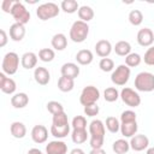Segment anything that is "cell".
<instances>
[{"label": "cell", "mask_w": 154, "mask_h": 154, "mask_svg": "<svg viewBox=\"0 0 154 154\" xmlns=\"http://www.w3.org/2000/svg\"><path fill=\"white\" fill-rule=\"evenodd\" d=\"M105 132H106V126L100 119H94L89 124V143L91 149L96 148H102L103 142H105Z\"/></svg>", "instance_id": "cell-1"}, {"label": "cell", "mask_w": 154, "mask_h": 154, "mask_svg": "<svg viewBox=\"0 0 154 154\" xmlns=\"http://www.w3.org/2000/svg\"><path fill=\"white\" fill-rule=\"evenodd\" d=\"M134 85L136 90L143 93H150L154 90V75L152 72L142 71L135 77Z\"/></svg>", "instance_id": "cell-2"}, {"label": "cell", "mask_w": 154, "mask_h": 154, "mask_svg": "<svg viewBox=\"0 0 154 154\" xmlns=\"http://www.w3.org/2000/svg\"><path fill=\"white\" fill-rule=\"evenodd\" d=\"M88 34H89V25H88V23L82 22L79 19L72 23V25L70 28V32H69L71 41H73L76 43L84 42L85 38L88 37Z\"/></svg>", "instance_id": "cell-3"}, {"label": "cell", "mask_w": 154, "mask_h": 154, "mask_svg": "<svg viewBox=\"0 0 154 154\" xmlns=\"http://www.w3.org/2000/svg\"><path fill=\"white\" fill-rule=\"evenodd\" d=\"M18 66H19V55L16 52H8L4 55L1 69L5 75L7 76L14 75L18 70Z\"/></svg>", "instance_id": "cell-4"}, {"label": "cell", "mask_w": 154, "mask_h": 154, "mask_svg": "<svg viewBox=\"0 0 154 154\" xmlns=\"http://www.w3.org/2000/svg\"><path fill=\"white\" fill-rule=\"evenodd\" d=\"M60 12V7L55 2H45L36 8V16L41 20H48L57 17Z\"/></svg>", "instance_id": "cell-5"}, {"label": "cell", "mask_w": 154, "mask_h": 154, "mask_svg": "<svg viewBox=\"0 0 154 154\" xmlns=\"http://www.w3.org/2000/svg\"><path fill=\"white\" fill-rule=\"evenodd\" d=\"M130 75H131V70L129 66H126L125 64H122V65H118L116 67V70L112 71L111 73V81L113 84L116 85H125L130 78Z\"/></svg>", "instance_id": "cell-6"}, {"label": "cell", "mask_w": 154, "mask_h": 154, "mask_svg": "<svg viewBox=\"0 0 154 154\" xmlns=\"http://www.w3.org/2000/svg\"><path fill=\"white\" fill-rule=\"evenodd\" d=\"M10 14L13 17V19L16 20V23H20L23 25H25L30 20V12L26 10V7L20 1H16L13 4Z\"/></svg>", "instance_id": "cell-7"}, {"label": "cell", "mask_w": 154, "mask_h": 154, "mask_svg": "<svg viewBox=\"0 0 154 154\" xmlns=\"http://www.w3.org/2000/svg\"><path fill=\"white\" fill-rule=\"evenodd\" d=\"M100 99V90L94 85H87L83 88L79 95V102L83 106H88L91 103H96Z\"/></svg>", "instance_id": "cell-8"}, {"label": "cell", "mask_w": 154, "mask_h": 154, "mask_svg": "<svg viewBox=\"0 0 154 154\" xmlns=\"http://www.w3.org/2000/svg\"><path fill=\"white\" fill-rule=\"evenodd\" d=\"M120 99L125 105H128L129 107H132V108L140 106V103H141L140 94L129 87H125L120 90Z\"/></svg>", "instance_id": "cell-9"}, {"label": "cell", "mask_w": 154, "mask_h": 154, "mask_svg": "<svg viewBox=\"0 0 154 154\" xmlns=\"http://www.w3.org/2000/svg\"><path fill=\"white\" fill-rule=\"evenodd\" d=\"M137 43L142 47H150L154 42V32L149 28H142L138 30L136 36Z\"/></svg>", "instance_id": "cell-10"}, {"label": "cell", "mask_w": 154, "mask_h": 154, "mask_svg": "<svg viewBox=\"0 0 154 154\" xmlns=\"http://www.w3.org/2000/svg\"><path fill=\"white\" fill-rule=\"evenodd\" d=\"M149 147V138L146 135L138 134L130 138V148L135 152H142Z\"/></svg>", "instance_id": "cell-11"}, {"label": "cell", "mask_w": 154, "mask_h": 154, "mask_svg": "<svg viewBox=\"0 0 154 154\" xmlns=\"http://www.w3.org/2000/svg\"><path fill=\"white\" fill-rule=\"evenodd\" d=\"M0 89L2 93L11 95L14 94L17 89V84L13 78L7 77V75H5L4 72H0Z\"/></svg>", "instance_id": "cell-12"}, {"label": "cell", "mask_w": 154, "mask_h": 154, "mask_svg": "<svg viewBox=\"0 0 154 154\" xmlns=\"http://www.w3.org/2000/svg\"><path fill=\"white\" fill-rule=\"evenodd\" d=\"M48 138V130L45 125H35L32 129H31V140L35 142V143H45Z\"/></svg>", "instance_id": "cell-13"}, {"label": "cell", "mask_w": 154, "mask_h": 154, "mask_svg": "<svg viewBox=\"0 0 154 154\" xmlns=\"http://www.w3.org/2000/svg\"><path fill=\"white\" fill-rule=\"evenodd\" d=\"M67 153V144L64 141L54 140L48 142L46 146V154H66Z\"/></svg>", "instance_id": "cell-14"}, {"label": "cell", "mask_w": 154, "mask_h": 154, "mask_svg": "<svg viewBox=\"0 0 154 154\" xmlns=\"http://www.w3.org/2000/svg\"><path fill=\"white\" fill-rule=\"evenodd\" d=\"M34 78L36 83H38L40 85H47L51 81V73L46 67L38 66L34 70Z\"/></svg>", "instance_id": "cell-15"}, {"label": "cell", "mask_w": 154, "mask_h": 154, "mask_svg": "<svg viewBox=\"0 0 154 154\" xmlns=\"http://www.w3.org/2000/svg\"><path fill=\"white\" fill-rule=\"evenodd\" d=\"M138 130L137 120H130V122H122L120 123V132L124 137L131 138L132 136L136 135Z\"/></svg>", "instance_id": "cell-16"}, {"label": "cell", "mask_w": 154, "mask_h": 154, "mask_svg": "<svg viewBox=\"0 0 154 154\" xmlns=\"http://www.w3.org/2000/svg\"><path fill=\"white\" fill-rule=\"evenodd\" d=\"M113 47L108 40H99L95 45V52L96 54L102 59V58H108L111 54Z\"/></svg>", "instance_id": "cell-17"}, {"label": "cell", "mask_w": 154, "mask_h": 154, "mask_svg": "<svg viewBox=\"0 0 154 154\" xmlns=\"http://www.w3.org/2000/svg\"><path fill=\"white\" fill-rule=\"evenodd\" d=\"M25 36V25L20 23H13L10 26V38L12 41L19 42L24 38Z\"/></svg>", "instance_id": "cell-18"}, {"label": "cell", "mask_w": 154, "mask_h": 154, "mask_svg": "<svg viewBox=\"0 0 154 154\" xmlns=\"http://www.w3.org/2000/svg\"><path fill=\"white\" fill-rule=\"evenodd\" d=\"M60 72H61V76L75 79L79 76V67L75 63H65V64H63Z\"/></svg>", "instance_id": "cell-19"}, {"label": "cell", "mask_w": 154, "mask_h": 154, "mask_svg": "<svg viewBox=\"0 0 154 154\" xmlns=\"http://www.w3.org/2000/svg\"><path fill=\"white\" fill-rule=\"evenodd\" d=\"M37 59H38V55H36L34 52H25L20 57V64H22V66L24 69L31 70V69L36 67Z\"/></svg>", "instance_id": "cell-20"}, {"label": "cell", "mask_w": 154, "mask_h": 154, "mask_svg": "<svg viewBox=\"0 0 154 154\" xmlns=\"http://www.w3.org/2000/svg\"><path fill=\"white\" fill-rule=\"evenodd\" d=\"M51 45L55 51H64L67 46V37L63 32H58L53 35L51 40Z\"/></svg>", "instance_id": "cell-21"}, {"label": "cell", "mask_w": 154, "mask_h": 154, "mask_svg": "<svg viewBox=\"0 0 154 154\" xmlns=\"http://www.w3.org/2000/svg\"><path fill=\"white\" fill-rule=\"evenodd\" d=\"M75 59L79 65H89L93 63L94 55H93L91 51H89V49H81L77 52Z\"/></svg>", "instance_id": "cell-22"}, {"label": "cell", "mask_w": 154, "mask_h": 154, "mask_svg": "<svg viewBox=\"0 0 154 154\" xmlns=\"http://www.w3.org/2000/svg\"><path fill=\"white\" fill-rule=\"evenodd\" d=\"M29 103V96L25 93H16L11 97V105L14 108H24Z\"/></svg>", "instance_id": "cell-23"}, {"label": "cell", "mask_w": 154, "mask_h": 154, "mask_svg": "<svg viewBox=\"0 0 154 154\" xmlns=\"http://www.w3.org/2000/svg\"><path fill=\"white\" fill-rule=\"evenodd\" d=\"M10 132L14 138H24L26 135V128L22 122H13L10 126Z\"/></svg>", "instance_id": "cell-24"}, {"label": "cell", "mask_w": 154, "mask_h": 154, "mask_svg": "<svg viewBox=\"0 0 154 154\" xmlns=\"http://www.w3.org/2000/svg\"><path fill=\"white\" fill-rule=\"evenodd\" d=\"M113 51H114L116 54L119 55V57H126V55H129V54L131 53V45H130L128 41L122 40V41H118V42L114 45Z\"/></svg>", "instance_id": "cell-25"}, {"label": "cell", "mask_w": 154, "mask_h": 154, "mask_svg": "<svg viewBox=\"0 0 154 154\" xmlns=\"http://www.w3.org/2000/svg\"><path fill=\"white\" fill-rule=\"evenodd\" d=\"M130 149V142H128L125 138L116 140L112 144V150L116 154H125Z\"/></svg>", "instance_id": "cell-26"}, {"label": "cell", "mask_w": 154, "mask_h": 154, "mask_svg": "<svg viewBox=\"0 0 154 154\" xmlns=\"http://www.w3.org/2000/svg\"><path fill=\"white\" fill-rule=\"evenodd\" d=\"M70 130H71V124H67V125H64V126H54L52 125L51 126V135L54 136L55 138H64L66 137L69 134H70Z\"/></svg>", "instance_id": "cell-27"}, {"label": "cell", "mask_w": 154, "mask_h": 154, "mask_svg": "<svg viewBox=\"0 0 154 154\" xmlns=\"http://www.w3.org/2000/svg\"><path fill=\"white\" fill-rule=\"evenodd\" d=\"M75 88V79L61 76L58 79V89L63 93H69Z\"/></svg>", "instance_id": "cell-28"}, {"label": "cell", "mask_w": 154, "mask_h": 154, "mask_svg": "<svg viewBox=\"0 0 154 154\" xmlns=\"http://www.w3.org/2000/svg\"><path fill=\"white\" fill-rule=\"evenodd\" d=\"M77 13H78L79 20L85 22V23H88L89 20H91L94 18V10L90 6H88V5L79 6V10H78Z\"/></svg>", "instance_id": "cell-29"}, {"label": "cell", "mask_w": 154, "mask_h": 154, "mask_svg": "<svg viewBox=\"0 0 154 154\" xmlns=\"http://www.w3.org/2000/svg\"><path fill=\"white\" fill-rule=\"evenodd\" d=\"M89 137V132L85 130H72L71 132V140L73 143L76 144H81V143H84Z\"/></svg>", "instance_id": "cell-30"}, {"label": "cell", "mask_w": 154, "mask_h": 154, "mask_svg": "<svg viewBox=\"0 0 154 154\" xmlns=\"http://www.w3.org/2000/svg\"><path fill=\"white\" fill-rule=\"evenodd\" d=\"M60 8L65 12V13H75V12H78L79 10V5L76 0H64L61 1L60 4Z\"/></svg>", "instance_id": "cell-31"}, {"label": "cell", "mask_w": 154, "mask_h": 154, "mask_svg": "<svg viewBox=\"0 0 154 154\" xmlns=\"http://www.w3.org/2000/svg\"><path fill=\"white\" fill-rule=\"evenodd\" d=\"M105 126H106V129H107L109 132L117 134L118 131H120V120H119L118 118H116V117L109 116V117L106 118Z\"/></svg>", "instance_id": "cell-32"}, {"label": "cell", "mask_w": 154, "mask_h": 154, "mask_svg": "<svg viewBox=\"0 0 154 154\" xmlns=\"http://www.w3.org/2000/svg\"><path fill=\"white\" fill-rule=\"evenodd\" d=\"M128 19H129L130 24H132L134 26H138L143 22V13L140 10H131L129 12Z\"/></svg>", "instance_id": "cell-33"}, {"label": "cell", "mask_w": 154, "mask_h": 154, "mask_svg": "<svg viewBox=\"0 0 154 154\" xmlns=\"http://www.w3.org/2000/svg\"><path fill=\"white\" fill-rule=\"evenodd\" d=\"M120 97V93L116 87H108L103 91V99L107 102H114Z\"/></svg>", "instance_id": "cell-34"}, {"label": "cell", "mask_w": 154, "mask_h": 154, "mask_svg": "<svg viewBox=\"0 0 154 154\" xmlns=\"http://www.w3.org/2000/svg\"><path fill=\"white\" fill-rule=\"evenodd\" d=\"M55 58V52L52 48H41L38 51V59L43 63H51Z\"/></svg>", "instance_id": "cell-35"}, {"label": "cell", "mask_w": 154, "mask_h": 154, "mask_svg": "<svg viewBox=\"0 0 154 154\" xmlns=\"http://www.w3.org/2000/svg\"><path fill=\"white\" fill-rule=\"evenodd\" d=\"M141 61H142V57L135 52H131L129 55L125 57V65L129 67H136L141 64Z\"/></svg>", "instance_id": "cell-36"}, {"label": "cell", "mask_w": 154, "mask_h": 154, "mask_svg": "<svg viewBox=\"0 0 154 154\" xmlns=\"http://www.w3.org/2000/svg\"><path fill=\"white\" fill-rule=\"evenodd\" d=\"M71 128L72 130H85L87 129V119L84 116H76L73 117L71 122Z\"/></svg>", "instance_id": "cell-37"}, {"label": "cell", "mask_w": 154, "mask_h": 154, "mask_svg": "<svg viewBox=\"0 0 154 154\" xmlns=\"http://www.w3.org/2000/svg\"><path fill=\"white\" fill-rule=\"evenodd\" d=\"M67 124H70V123H69V119H67V114L65 112L54 114L53 118H52V125H54V126H64V125H67Z\"/></svg>", "instance_id": "cell-38"}, {"label": "cell", "mask_w": 154, "mask_h": 154, "mask_svg": "<svg viewBox=\"0 0 154 154\" xmlns=\"http://www.w3.org/2000/svg\"><path fill=\"white\" fill-rule=\"evenodd\" d=\"M46 107H47V111H48L52 116L64 112L63 105H61L60 102H58V101H48L47 105H46Z\"/></svg>", "instance_id": "cell-39"}, {"label": "cell", "mask_w": 154, "mask_h": 154, "mask_svg": "<svg viewBox=\"0 0 154 154\" xmlns=\"http://www.w3.org/2000/svg\"><path fill=\"white\" fill-rule=\"evenodd\" d=\"M99 67L103 72H111L114 69V61L111 58H102L99 61Z\"/></svg>", "instance_id": "cell-40"}, {"label": "cell", "mask_w": 154, "mask_h": 154, "mask_svg": "<svg viewBox=\"0 0 154 154\" xmlns=\"http://www.w3.org/2000/svg\"><path fill=\"white\" fill-rule=\"evenodd\" d=\"M144 64L149 65V66H154V46H150L146 53H144V57L142 58Z\"/></svg>", "instance_id": "cell-41"}, {"label": "cell", "mask_w": 154, "mask_h": 154, "mask_svg": "<svg viewBox=\"0 0 154 154\" xmlns=\"http://www.w3.org/2000/svg\"><path fill=\"white\" fill-rule=\"evenodd\" d=\"M100 112V107L96 103H91L88 106H84V114L87 117H95Z\"/></svg>", "instance_id": "cell-42"}, {"label": "cell", "mask_w": 154, "mask_h": 154, "mask_svg": "<svg viewBox=\"0 0 154 154\" xmlns=\"http://www.w3.org/2000/svg\"><path fill=\"white\" fill-rule=\"evenodd\" d=\"M137 116L132 109H126L124 112H122L120 114V123L122 122H130V120H136Z\"/></svg>", "instance_id": "cell-43"}, {"label": "cell", "mask_w": 154, "mask_h": 154, "mask_svg": "<svg viewBox=\"0 0 154 154\" xmlns=\"http://www.w3.org/2000/svg\"><path fill=\"white\" fill-rule=\"evenodd\" d=\"M14 2H16L14 0H4L1 2V10L5 13H11V10H12V6Z\"/></svg>", "instance_id": "cell-44"}, {"label": "cell", "mask_w": 154, "mask_h": 154, "mask_svg": "<svg viewBox=\"0 0 154 154\" xmlns=\"http://www.w3.org/2000/svg\"><path fill=\"white\" fill-rule=\"evenodd\" d=\"M7 41H8V38H7L6 31L4 29H1L0 30V47H5L6 43H7Z\"/></svg>", "instance_id": "cell-45"}, {"label": "cell", "mask_w": 154, "mask_h": 154, "mask_svg": "<svg viewBox=\"0 0 154 154\" xmlns=\"http://www.w3.org/2000/svg\"><path fill=\"white\" fill-rule=\"evenodd\" d=\"M89 154H106V152L102 148H96V149H91Z\"/></svg>", "instance_id": "cell-46"}, {"label": "cell", "mask_w": 154, "mask_h": 154, "mask_svg": "<svg viewBox=\"0 0 154 154\" xmlns=\"http://www.w3.org/2000/svg\"><path fill=\"white\" fill-rule=\"evenodd\" d=\"M28 154H43V153L38 148H31V149L28 150Z\"/></svg>", "instance_id": "cell-47"}, {"label": "cell", "mask_w": 154, "mask_h": 154, "mask_svg": "<svg viewBox=\"0 0 154 154\" xmlns=\"http://www.w3.org/2000/svg\"><path fill=\"white\" fill-rule=\"evenodd\" d=\"M70 154H84V150L81 149V148H73V149L70 152Z\"/></svg>", "instance_id": "cell-48"}, {"label": "cell", "mask_w": 154, "mask_h": 154, "mask_svg": "<svg viewBox=\"0 0 154 154\" xmlns=\"http://www.w3.org/2000/svg\"><path fill=\"white\" fill-rule=\"evenodd\" d=\"M147 154H154V147L147 148Z\"/></svg>", "instance_id": "cell-49"}]
</instances>
